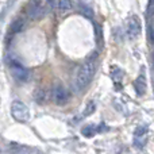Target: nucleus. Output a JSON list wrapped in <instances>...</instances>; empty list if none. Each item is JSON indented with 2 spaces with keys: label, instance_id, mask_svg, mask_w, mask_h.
<instances>
[{
  "label": "nucleus",
  "instance_id": "7",
  "mask_svg": "<svg viewBox=\"0 0 154 154\" xmlns=\"http://www.w3.org/2000/svg\"><path fill=\"white\" fill-rule=\"evenodd\" d=\"M11 75H12L14 79L20 82H24L29 80V70L24 66H22L20 64H18V62H14L11 65Z\"/></svg>",
  "mask_w": 154,
  "mask_h": 154
},
{
  "label": "nucleus",
  "instance_id": "11",
  "mask_svg": "<svg viewBox=\"0 0 154 154\" xmlns=\"http://www.w3.org/2000/svg\"><path fill=\"white\" fill-rule=\"evenodd\" d=\"M79 11L81 12V15L85 16V18H88V19L93 18V10L89 7V5L84 4V3H80L79 4Z\"/></svg>",
  "mask_w": 154,
  "mask_h": 154
},
{
  "label": "nucleus",
  "instance_id": "4",
  "mask_svg": "<svg viewBox=\"0 0 154 154\" xmlns=\"http://www.w3.org/2000/svg\"><path fill=\"white\" fill-rule=\"evenodd\" d=\"M126 32H127L130 39H135V38L141 34V20H139L135 15H131L130 18L127 19Z\"/></svg>",
  "mask_w": 154,
  "mask_h": 154
},
{
  "label": "nucleus",
  "instance_id": "3",
  "mask_svg": "<svg viewBox=\"0 0 154 154\" xmlns=\"http://www.w3.org/2000/svg\"><path fill=\"white\" fill-rule=\"evenodd\" d=\"M11 115L14 119L19 120V122H27L30 119V109L24 103L15 100L11 104Z\"/></svg>",
  "mask_w": 154,
  "mask_h": 154
},
{
  "label": "nucleus",
  "instance_id": "8",
  "mask_svg": "<svg viewBox=\"0 0 154 154\" xmlns=\"http://www.w3.org/2000/svg\"><path fill=\"white\" fill-rule=\"evenodd\" d=\"M103 130H107V127L104 125H100V126L89 125V126H85L81 133H82V135L87 137V138H92L93 135H96L97 133H100V131H103Z\"/></svg>",
  "mask_w": 154,
  "mask_h": 154
},
{
  "label": "nucleus",
  "instance_id": "15",
  "mask_svg": "<svg viewBox=\"0 0 154 154\" xmlns=\"http://www.w3.org/2000/svg\"><path fill=\"white\" fill-rule=\"evenodd\" d=\"M123 77V72L119 69V68H112V79H114L115 82H119Z\"/></svg>",
  "mask_w": 154,
  "mask_h": 154
},
{
  "label": "nucleus",
  "instance_id": "1",
  "mask_svg": "<svg viewBox=\"0 0 154 154\" xmlns=\"http://www.w3.org/2000/svg\"><path fill=\"white\" fill-rule=\"evenodd\" d=\"M57 5L56 0H30L26 5V15L31 20H39Z\"/></svg>",
  "mask_w": 154,
  "mask_h": 154
},
{
  "label": "nucleus",
  "instance_id": "13",
  "mask_svg": "<svg viewBox=\"0 0 154 154\" xmlns=\"http://www.w3.org/2000/svg\"><path fill=\"white\" fill-rule=\"evenodd\" d=\"M95 109H96V104H95V101H88V104H87V107H85V109L82 111V116H89V115H92L93 112H95Z\"/></svg>",
  "mask_w": 154,
  "mask_h": 154
},
{
  "label": "nucleus",
  "instance_id": "2",
  "mask_svg": "<svg viewBox=\"0 0 154 154\" xmlns=\"http://www.w3.org/2000/svg\"><path fill=\"white\" fill-rule=\"evenodd\" d=\"M95 72H96V56L89 57V60L79 69V72H77V75H76V80H75L76 89L77 91L84 89V88L92 81Z\"/></svg>",
  "mask_w": 154,
  "mask_h": 154
},
{
  "label": "nucleus",
  "instance_id": "12",
  "mask_svg": "<svg viewBox=\"0 0 154 154\" xmlns=\"http://www.w3.org/2000/svg\"><path fill=\"white\" fill-rule=\"evenodd\" d=\"M23 27H24V20L23 19H16V20H14L12 23H11V32H19V31H22L23 30Z\"/></svg>",
  "mask_w": 154,
  "mask_h": 154
},
{
  "label": "nucleus",
  "instance_id": "10",
  "mask_svg": "<svg viewBox=\"0 0 154 154\" xmlns=\"http://www.w3.org/2000/svg\"><path fill=\"white\" fill-rule=\"evenodd\" d=\"M57 7H58L60 12H68L72 10V0H58L57 2Z\"/></svg>",
  "mask_w": 154,
  "mask_h": 154
},
{
  "label": "nucleus",
  "instance_id": "5",
  "mask_svg": "<svg viewBox=\"0 0 154 154\" xmlns=\"http://www.w3.org/2000/svg\"><path fill=\"white\" fill-rule=\"evenodd\" d=\"M147 138H149V130H147L146 126L142 125L137 127L134 131V146L138 147V149L145 147V145L147 143Z\"/></svg>",
  "mask_w": 154,
  "mask_h": 154
},
{
  "label": "nucleus",
  "instance_id": "16",
  "mask_svg": "<svg viewBox=\"0 0 154 154\" xmlns=\"http://www.w3.org/2000/svg\"><path fill=\"white\" fill-rule=\"evenodd\" d=\"M95 29H96V35H97V39L101 38V30H100V26L99 24H95Z\"/></svg>",
  "mask_w": 154,
  "mask_h": 154
},
{
  "label": "nucleus",
  "instance_id": "9",
  "mask_svg": "<svg viewBox=\"0 0 154 154\" xmlns=\"http://www.w3.org/2000/svg\"><path fill=\"white\" fill-rule=\"evenodd\" d=\"M135 91L138 96H143L145 92H146V80H145V76L141 75L138 79L135 80Z\"/></svg>",
  "mask_w": 154,
  "mask_h": 154
},
{
  "label": "nucleus",
  "instance_id": "14",
  "mask_svg": "<svg viewBox=\"0 0 154 154\" xmlns=\"http://www.w3.org/2000/svg\"><path fill=\"white\" fill-rule=\"evenodd\" d=\"M34 97H35V100H37L39 104H43L46 101V92L43 89H38L37 92H35Z\"/></svg>",
  "mask_w": 154,
  "mask_h": 154
},
{
  "label": "nucleus",
  "instance_id": "6",
  "mask_svg": "<svg viewBox=\"0 0 154 154\" xmlns=\"http://www.w3.org/2000/svg\"><path fill=\"white\" fill-rule=\"evenodd\" d=\"M51 97H53V100H54V103L56 104L62 106V104H65L68 100H69V92H68L62 85H57V87L53 88Z\"/></svg>",
  "mask_w": 154,
  "mask_h": 154
}]
</instances>
